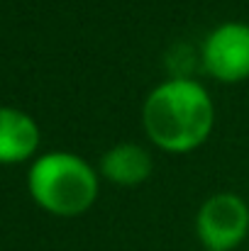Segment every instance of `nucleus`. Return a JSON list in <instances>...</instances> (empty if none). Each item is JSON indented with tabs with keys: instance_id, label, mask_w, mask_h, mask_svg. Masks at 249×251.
I'll return each mask as SVG.
<instances>
[{
	"instance_id": "obj_1",
	"label": "nucleus",
	"mask_w": 249,
	"mask_h": 251,
	"mask_svg": "<svg viewBox=\"0 0 249 251\" xmlns=\"http://www.w3.org/2000/svg\"><path fill=\"white\" fill-rule=\"evenodd\" d=\"M142 127L159 151L191 154L213 134L215 102L203 83L188 76H171L144 98Z\"/></svg>"
},
{
	"instance_id": "obj_2",
	"label": "nucleus",
	"mask_w": 249,
	"mask_h": 251,
	"mask_svg": "<svg viewBox=\"0 0 249 251\" xmlns=\"http://www.w3.org/2000/svg\"><path fill=\"white\" fill-rule=\"evenodd\" d=\"M100 180L98 168L81 154L47 151L29 164L27 193L37 207L54 217H79L95 205Z\"/></svg>"
},
{
	"instance_id": "obj_3",
	"label": "nucleus",
	"mask_w": 249,
	"mask_h": 251,
	"mask_svg": "<svg viewBox=\"0 0 249 251\" xmlns=\"http://www.w3.org/2000/svg\"><path fill=\"white\" fill-rule=\"evenodd\" d=\"M249 234V205L237 193H215L195 212V237L203 249L235 251Z\"/></svg>"
},
{
	"instance_id": "obj_4",
	"label": "nucleus",
	"mask_w": 249,
	"mask_h": 251,
	"mask_svg": "<svg viewBox=\"0 0 249 251\" xmlns=\"http://www.w3.org/2000/svg\"><path fill=\"white\" fill-rule=\"evenodd\" d=\"M203 71L225 85L245 83L249 78V25L227 20L213 27L200 44Z\"/></svg>"
},
{
	"instance_id": "obj_5",
	"label": "nucleus",
	"mask_w": 249,
	"mask_h": 251,
	"mask_svg": "<svg viewBox=\"0 0 249 251\" xmlns=\"http://www.w3.org/2000/svg\"><path fill=\"white\" fill-rule=\"evenodd\" d=\"M42 129L37 120L20 110L0 105V166H17L37 159Z\"/></svg>"
},
{
	"instance_id": "obj_6",
	"label": "nucleus",
	"mask_w": 249,
	"mask_h": 251,
	"mask_svg": "<svg viewBox=\"0 0 249 251\" xmlns=\"http://www.w3.org/2000/svg\"><path fill=\"white\" fill-rule=\"evenodd\" d=\"M98 173L103 180L120 188H137L147 183L154 173V156L147 147L137 142H120L103 151L98 161Z\"/></svg>"
},
{
	"instance_id": "obj_7",
	"label": "nucleus",
	"mask_w": 249,
	"mask_h": 251,
	"mask_svg": "<svg viewBox=\"0 0 249 251\" xmlns=\"http://www.w3.org/2000/svg\"><path fill=\"white\" fill-rule=\"evenodd\" d=\"M203 251H215V249H203Z\"/></svg>"
}]
</instances>
